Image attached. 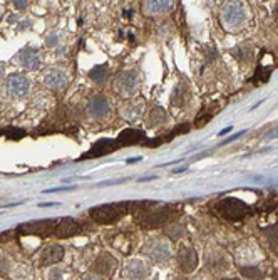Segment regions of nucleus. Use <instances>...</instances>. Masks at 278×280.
Returning a JSON list of instances; mask_svg holds the SVG:
<instances>
[{"mask_svg":"<svg viewBox=\"0 0 278 280\" xmlns=\"http://www.w3.org/2000/svg\"><path fill=\"white\" fill-rule=\"evenodd\" d=\"M232 131H233V126H228V128H225L223 131H219V134H218V136H225V134L232 133Z\"/></svg>","mask_w":278,"mask_h":280,"instance_id":"473e14b6","label":"nucleus"},{"mask_svg":"<svg viewBox=\"0 0 278 280\" xmlns=\"http://www.w3.org/2000/svg\"><path fill=\"white\" fill-rule=\"evenodd\" d=\"M186 99H188V91L183 86H178L175 89V92H173V96H171V101L175 106H183L186 103Z\"/></svg>","mask_w":278,"mask_h":280,"instance_id":"5701e85b","label":"nucleus"},{"mask_svg":"<svg viewBox=\"0 0 278 280\" xmlns=\"http://www.w3.org/2000/svg\"><path fill=\"white\" fill-rule=\"evenodd\" d=\"M62 257H64V248L61 245H50L42 253L40 263L42 265H54V263H59L62 260Z\"/></svg>","mask_w":278,"mask_h":280,"instance_id":"a211bd4d","label":"nucleus"},{"mask_svg":"<svg viewBox=\"0 0 278 280\" xmlns=\"http://www.w3.org/2000/svg\"><path fill=\"white\" fill-rule=\"evenodd\" d=\"M82 231V223L79 220L71 218V216H64V218L59 220L55 228V237L57 239H69V237H74Z\"/></svg>","mask_w":278,"mask_h":280,"instance_id":"6e6552de","label":"nucleus"},{"mask_svg":"<svg viewBox=\"0 0 278 280\" xmlns=\"http://www.w3.org/2000/svg\"><path fill=\"white\" fill-rule=\"evenodd\" d=\"M5 76V67H4V64H0V79H2Z\"/></svg>","mask_w":278,"mask_h":280,"instance_id":"c9c22d12","label":"nucleus"},{"mask_svg":"<svg viewBox=\"0 0 278 280\" xmlns=\"http://www.w3.org/2000/svg\"><path fill=\"white\" fill-rule=\"evenodd\" d=\"M180 231H181V228H180V223H175L173 226H170V228L166 230V234L171 237V239H178L180 237Z\"/></svg>","mask_w":278,"mask_h":280,"instance_id":"c85d7f7f","label":"nucleus"},{"mask_svg":"<svg viewBox=\"0 0 278 280\" xmlns=\"http://www.w3.org/2000/svg\"><path fill=\"white\" fill-rule=\"evenodd\" d=\"M116 268H118V260L111 253H101L92 265V270L99 273V275H111Z\"/></svg>","mask_w":278,"mask_h":280,"instance_id":"f8f14e48","label":"nucleus"},{"mask_svg":"<svg viewBox=\"0 0 278 280\" xmlns=\"http://www.w3.org/2000/svg\"><path fill=\"white\" fill-rule=\"evenodd\" d=\"M17 62L20 66H24L25 69H30V71H35L39 69L40 66V59L37 56V49H34V47H25L17 54Z\"/></svg>","mask_w":278,"mask_h":280,"instance_id":"4468645a","label":"nucleus"},{"mask_svg":"<svg viewBox=\"0 0 278 280\" xmlns=\"http://www.w3.org/2000/svg\"><path fill=\"white\" fill-rule=\"evenodd\" d=\"M87 111H89V114L94 116V118H104V116H107L109 113V101L102 96L94 98L91 99V103H89Z\"/></svg>","mask_w":278,"mask_h":280,"instance_id":"6ab92c4d","label":"nucleus"},{"mask_svg":"<svg viewBox=\"0 0 278 280\" xmlns=\"http://www.w3.org/2000/svg\"><path fill=\"white\" fill-rule=\"evenodd\" d=\"M175 7V0H144L143 9L146 15H161L166 12H171Z\"/></svg>","mask_w":278,"mask_h":280,"instance_id":"ddd939ff","label":"nucleus"},{"mask_svg":"<svg viewBox=\"0 0 278 280\" xmlns=\"http://www.w3.org/2000/svg\"><path fill=\"white\" fill-rule=\"evenodd\" d=\"M143 109H144V101L143 99H138V101H131L126 104V108L123 111V118L126 121H136L139 118L141 114H143Z\"/></svg>","mask_w":278,"mask_h":280,"instance_id":"aec40b11","label":"nucleus"},{"mask_svg":"<svg viewBox=\"0 0 278 280\" xmlns=\"http://www.w3.org/2000/svg\"><path fill=\"white\" fill-rule=\"evenodd\" d=\"M149 205V202H146V205L139 210L138 215V221L139 225H143L144 228H153V226H159L162 223H166L168 220L171 218L173 215V208L170 205H162L158 208H146Z\"/></svg>","mask_w":278,"mask_h":280,"instance_id":"f03ea898","label":"nucleus"},{"mask_svg":"<svg viewBox=\"0 0 278 280\" xmlns=\"http://www.w3.org/2000/svg\"><path fill=\"white\" fill-rule=\"evenodd\" d=\"M59 220L47 218V220H35V221H27L17 226L19 235H32V237H40V239H47V237L55 235V228Z\"/></svg>","mask_w":278,"mask_h":280,"instance_id":"39448f33","label":"nucleus"},{"mask_svg":"<svg viewBox=\"0 0 278 280\" xmlns=\"http://www.w3.org/2000/svg\"><path fill=\"white\" fill-rule=\"evenodd\" d=\"M57 205H59V203H39V207L40 208H49V207H57Z\"/></svg>","mask_w":278,"mask_h":280,"instance_id":"72a5a7b5","label":"nucleus"},{"mask_svg":"<svg viewBox=\"0 0 278 280\" xmlns=\"http://www.w3.org/2000/svg\"><path fill=\"white\" fill-rule=\"evenodd\" d=\"M246 20V7L241 0H232L221 9V22L228 30L238 29Z\"/></svg>","mask_w":278,"mask_h":280,"instance_id":"20e7f679","label":"nucleus"},{"mask_svg":"<svg viewBox=\"0 0 278 280\" xmlns=\"http://www.w3.org/2000/svg\"><path fill=\"white\" fill-rule=\"evenodd\" d=\"M246 133V131H240V133H237V134H233L232 138H228V139H225V143L223 145H228V143H233V141H237L238 138H241V136H243Z\"/></svg>","mask_w":278,"mask_h":280,"instance_id":"7c9ffc66","label":"nucleus"},{"mask_svg":"<svg viewBox=\"0 0 278 280\" xmlns=\"http://www.w3.org/2000/svg\"><path fill=\"white\" fill-rule=\"evenodd\" d=\"M178 267L185 273H191L198 267V253L190 247H183L178 250Z\"/></svg>","mask_w":278,"mask_h":280,"instance_id":"1a4fd4ad","label":"nucleus"},{"mask_svg":"<svg viewBox=\"0 0 278 280\" xmlns=\"http://www.w3.org/2000/svg\"><path fill=\"white\" fill-rule=\"evenodd\" d=\"M143 252L148 255L154 263H164L170 260V245L166 244V240L161 239H153L143 247Z\"/></svg>","mask_w":278,"mask_h":280,"instance_id":"0eeeda50","label":"nucleus"},{"mask_svg":"<svg viewBox=\"0 0 278 280\" xmlns=\"http://www.w3.org/2000/svg\"><path fill=\"white\" fill-rule=\"evenodd\" d=\"M168 121V114L166 111L159 108V106H156V108L151 109V113L148 116V119H146V123H148L149 128H154V126H161L164 124Z\"/></svg>","mask_w":278,"mask_h":280,"instance_id":"412c9836","label":"nucleus"},{"mask_svg":"<svg viewBox=\"0 0 278 280\" xmlns=\"http://www.w3.org/2000/svg\"><path fill=\"white\" fill-rule=\"evenodd\" d=\"M276 12H278V9H276Z\"/></svg>","mask_w":278,"mask_h":280,"instance_id":"58836bf2","label":"nucleus"},{"mask_svg":"<svg viewBox=\"0 0 278 280\" xmlns=\"http://www.w3.org/2000/svg\"><path fill=\"white\" fill-rule=\"evenodd\" d=\"M44 82L49 89H62V87H66L67 77H66V74L59 69H50L45 72Z\"/></svg>","mask_w":278,"mask_h":280,"instance_id":"f3484780","label":"nucleus"},{"mask_svg":"<svg viewBox=\"0 0 278 280\" xmlns=\"http://www.w3.org/2000/svg\"><path fill=\"white\" fill-rule=\"evenodd\" d=\"M270 69H263V67H258L256 69V74H255V79L253 81L258 84V82H266L268 81V77H270Z\"/></svg>","mask_w":278,"mask_h":280,"instance_id":"bb28decb","label":"nucleus"},{"mask_svg":"<svg viewBox=\"0 0 278 280\" xmlns=\"http://www.w3.org/2000/svg\"><path fill=\"white\" fill-rule=\"evenodd\" d=\"M146 202H119V203H106L101 207H94L89 210V216L97 221V223L109 225L121 220L123 216L133 213V211L141 210Z\"/></svg>","mask_w":278,"mask_h":280,"instance_id":"f257e3e1","label":"nucleus"},{"mask_svg":"<svg viewBox=\"0 0 278 280\" xmlns=\"http://www.w3.org/2000/svg\"><path fill=\"white\" fill-rule=\"evenodd\" d=\"M149 275V267L141 260H129L124 267L126 278H146Z\"/></svg>","mask_w":278,"mask_h":280,"instance_id":"dca6fc26","label":"nucleus"},{"mask_svg":"<svg viewBox=\"0 0 278 280\" xmlns=\"http://www.w3.org/2000/svg\"><path fill=\"white\" fill-rule=\"evenodd\" d=\"M278 205V198H270L268 202H266V205H265V210L266 211H271L275 207Z\"/></svg>","mask_w":278,"mask_h":280,"instance_id":"c756f323","label":"nucleus"},{"mask_svg":"<svg viewBox=\"0 0 278 280\" xmlns=\"http://www.w3.org/2000/svg\"><path fill=\"white\" fill-rule=\"evenodd\" d=\"M47 44H49V45L55 44V37H54V35H52V37H49V40H47Z\"/></svg>","mask_w":278,"mask_h":280,"instance_id":"e433bc0d","label":"nucleus"},{"mask_svg":"<svg viewBox=\"0 0 278 280\" xmlns=\"http://www.w3.org/2000/svg\"><path fill=\"white\" fill-rule=\"evenodd\" d=\"M188 131H190V124H181V126H176L175 128V131H173V133L168 136V138H164V141H170L171 138H175L176 134H186Z\"/></svg>","mask_w":278,"mask_h":280,"instance_id":"cd10ccee","label":"nucleus"},{"mask_svg":"<svg viewBox=\"0 0 278 280\" xmlns=\"http://www.w3.org/2000/svg\"><path fill=\"white\" fill-rule=\"evenodd\" d=\"M265 138H266V139H275V138H278V128H275L273 131H268Z\"/></svg>","mask_w":278,"mask_h":280,"instance_id":"2f4dec72","label":"nucleus"},{"mask_svg":"<svg viewBox=\"0 0 278 280\" xmlns=\"http://www.w3.org/2000/svg\"><path fill=\"white\" fill-rule=\"evenodd\" d=\"M144 129H124L123 133L118 136V146L124 148V146H133V145H139L141 141H144Z\"/></svg>","mask_w":278,"mask_h":280,"instance_id":"2eb2a0df","label":"nucleus"},{"mask_svg":"<svg viewBox=\"0 0 278 280\" xmlns=\"http://www.w3.org/2000/svg\"><path fill=\"white\" fill-rule=\"evenodd\" d=\"M4 134H5V138H7V139H15V141L25 138V131H24V129L12 128V126L5 128V129H4Z\"/></svg>","mask_w":278,"mask_h":280,"instance_id":"b1692460","label":"nucleus"},{"mask_svg":"<svg viewBox=\"0 0 278 280\" xmlns=\"http://www.w3.org/2000/svg\"><path fill=\"white\" fill-rule=\"evenodd\" d=\"M25 5H27V2H25V0H17V7H25Z\"/></svg>","mask_w":278,"mask_h":280,"instance_id":"f704fd0d","label":"nucleus"},{"mask_svg":"<svg viewBox=\"0 0 278 280\" xmlns=\"http://www.w3.org/2000/svg\"><path fill=\"white\" fill-rule=\"evenodd\" d=\"M118 141L116 139H101L97 143H94L92 148L87 153H84L81 160H89V158H101L106 156L109 153L116 151L118 150Z\"/></svg>","mask_w":278,"mask_h":280,"instance_id":"9d476101","label":"nucleus"},{"mask_svg":"<svg viewBox=\"0 0 278 280\" xmlns=\"http://www.w3.org/2000/svg\"><path fill=\"white\" fill-rule=\"evenodd\" d=\"M89 77L92 79V81H96L99 84L106 82L107 77H109V69L106 64H101V66H96L94 69L89 72Z\"/></svg>","mask_w":278,"mask_h":280,"instance_id":"4be33fe9","label":"nucleus"},{"mask_svg":"<svg viewBox=\"0 0 278 280\" xmlns=\"http://www.w3.org/2000/svg\"><path fill=\"white\" fill-rule=\"evenodd\" d=\"M141 160H143V158H134V160H128V163H138V161H141Z\"/></svg>","mask_w":278,"mask_h":280,"instance_id":"4c0bfd02","label":"nucleus"},{"mask_svg":"<svg viewBox=\"0 0 278 280\" xmlns=\"http://www.w3.org/2000/svg\"><path fill=\"white\" fill-rule=\"evenodd\" d=\"M214 211H216L221 218L237 221V220L245 218V216L251 211V207L238 198H225L219 203L214 205Z\"/></svg>","mask_w":278,"mask_h":280,"instance_id":"7ed1b4c3","label":"nucleus"},{"mask_svg":"<svg viewBox=\"0 0 278 280\" xmlns=\"http://www.w3.org/2000/svg\"><path fill=\"white\" fill-rule=\"evenodd\" d=\"M241 275L246 277V278H260L261 272L256 267H243L241 268Z\"/></svg>","mask_w":278,"mask_h":280,"instance_id":"a878e982","label":"nucleus"},{"mask_svg":"<svg viewBox=\"0 0 278 280\" xmlns=\"http://www.w3.org/2000/svg\"><path fill=\"white\" fill-rule=\"evenodd\" d=\"M9 92L15 98H22L29 92V81L24 74H10L7 77Z\"/></svg>","mask_w":278,"mask_h":280,"instance_id":"9b49d317","label":"nucleus"},{"mask_svg":"<svg viewBox=\"0 0 278 280\" xmlns=\"http://www.w3.org/2000/svg\"><path fill=\"white\" fill-rule=\"evenodd\" d=\"M265 234H266V237H268L270 244L278 250V223L273 225V226H270V228H266Z\"/></svg>","mask_w":278,"mask_h":280,"instance_id":"393cba45","label":"nucleus"},{"mask_svg":"<svg viewBox=\"0 0 278 280\" xmlns=\"http://www.w3.org/2000/svg\"><path fill=\"white\" fill-rule=\"evenodd\" d=\"M141 77L138 71H124L119 72L114 79V91L123 98H131L139 91Z\"/></svg>","mask_w":278,"mask_h":280,"instance_id":"423d86ee","label":"nucleus"}]
</instances>
